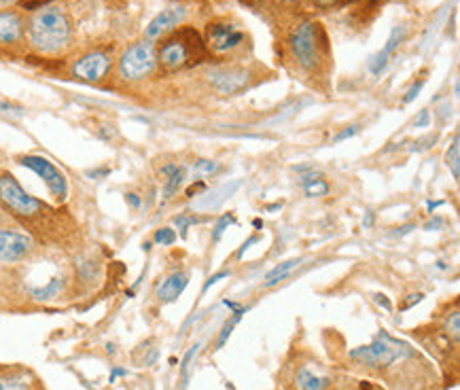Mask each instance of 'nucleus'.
Listing matches in <instances>:
<instances>
[{"label":"nucleus","instance_id":"nucleus-1","mask_svg":"<svg viewBox=\"0 0 460 390\" xmlns=\"http://www.w3.org/2000/svg\"><path fill=\"white\" fill-rule=\"evenodd\" d=\"M289 58L303 76L327 79L333 66L331 43L327 30L316 19H303L287 36Z\"/></svg>","mask_w":460,"mask_h":390},{"label":"nucleus","instance_id":"nucleus-2","mask_svg":"<svg viewBox=\"0 0 460 390\" xmlns=\"http://www.w3.org/2000/svg\"><path fill=\"white\" fill-rule=\"evenodd\" d=\"M157 66L166 72H182L210 62L204 36L194 26H178L168 36L160 38Z\"/></svg>","mask_w":460,"mask_h":390},{"label":"nucleus","instance_id":"nucleus-3","mask_svg":"<svg viewBox=\"0 0 460 390\" xmlns=\"http://www.w3.org/2000/svg\"><path fill=\"white\" fill-rule=\"evenodd\" d=\"M28 43L34 51L56 56L62 53L72 41V26L70 17L60 5H45L36 13H32L26 24Z\"/></svg>","mask_w":460,"mask_h":390},{"label":"nucleus","instance_id":"nucleus-4","mask_svg":"<svg viewBox=\"0 0 460 390\" xmlns=\"http://www.w3.org/2000/svg\"><path fill=\"white\" fill-rule=\"evenodd\" d=\"M204 45L210 60L238 62L250 49V34L234 17H214L204 26Z\"/></svg>","mask_w":460,"mask_h":390},{"label":"nucleus","instance_id":"nucleus-5","mask_svg":"<svg viewBox=\"0 0 460 390\" xmlns=\"http://www.w3.org/2000/svg\"><path fill=\"white\" fill-rule=\"evenodd\" d=\"M409 355H411V348L405 341L395 339L389 331L382 329L371 339V344L350 350L348 359L365 371H386L393 365L407 359Z\"/></svg>","mask_w":460,"mask_h":390},{"label":"nucleus","instance_id":"nucleus-6","mask_svg":"<svg viewBox=\"0 0 460 390\" xmlns=\"http://www.w3.org/2000/svg\"><path fill=\"white\" fill-rule=\"evenodd\" d=\"M0 204H3L13 217H17L19 221H26V223H32L36 219L45 217L47 212H51L43 200L30 195L19 185V180L9 172L0 174Z\"/></svg>","mask_w":460,"mask_h":390},{"label":"nucleus","instance_id":"nucleus-7","mask_svg":"<svg viewBox=\"0 0 460 390\" xmlns=\"http://www.w3.org/2000/svg\"><path fill=\"white\" fill-rule=\"evenodd\" d=\"M119 76L126 83H140L157 70V45L153 41L132 43L119 58Z\"/></svg>","mask_w":460,"mask_h":390},{"label":"nucleus","instance_id":"nucleus-8","mask_svg":"<svg viewBox=\"0 0 460 390\" xmlns=\"http://www.w3.org/2000/svg\"><path fill=\"white\" fill-rule=\"evenodd\" d=\"M206 76L212 90L221 96H238L259 83V74L253 70V66L238 62H227L210 68Z\"/></svg>","mask_w":460,"mask_h":390},{"label":"nucleus","instance_id":"nucleus-9","mask_svg":"<svg viewBox=\"0 0 460 390\" xmlns=\"http://www.w3.org/2000/svg\"><path fill=\"white\" fill-rule=\"evenodd\" d=\"M17 164L28 168L30 172H34L38 178H43V183L47 185V189L53 195L56 202H66L68 180H66L64 172L53 162L43 158V155H22V158H17Z\"/></svg>","mask_w":460,"mask_h":390},{"label":"nucleus","instance_id":"nucleus-10","mask_svg":"<svg viewBox=\"0 0 460 390\" xmlns=\"http://www.w3.org/2000/svg\"><path fill=\"white\" fill-rule=\"evenodd\" d=\"M36 251L32 236L17 229L0 227V263H19L26 261Z\"/></svg>","mask_w":460,"mask_h":390},{"label":"nucleus","instance_id":"nucleus-11","mask_svg":"<svg viewBox=\"0 0 460 390\" xmlns=\"http://www.w3.org/2000/svg\"><path fill=\"white\" fill-rule=\"evenodd\" d=\"M110 68H112V56L108 51L96 49L81 56L72 64V74L85 83H102L110 74Z\"/></svg>","mask_w":460,"mask_h":390},{"label":"nucleus","instance_id":"nucleus-12","mask_svg":"<svg viewBox=\"0 0 460 390\" xmlns=\"http://www.w3.org/2000/svg\"><path fill=\"white\" fill-rule=\"evenodd\" d=\"M291 380L295 390H329L333 386V378L323 371L318 363L312 361H299V365L293 369Z\"/></svg>","mask_w":460,"mask_h":390},{"label":"nucleus","instance_id":"nucleus-13","mask_svg":"<svg viewBox=\"0 0 460 390\" xmlns=\"http://www.w3.org/2000/svg\"><path fill=\"white\" fill-rule=\"evenodd\" d=\"M187 15V9L182 5H172L168 9H164L162 13H157L148 22V26L144 28V38L146 41H160V38L168 36L170 32H174L178 26H182Z\"/></svg>","mask_w":460,"mask_h":390},{"label":"nucleus","instance_id":"nucleus-14","mask_svg":"<svg viewBox=\"0 0 460 390\" xmlns=\"http://www.w3.org/2000/svg\"><path fill=\"white\" fill-rule=\"evenodd\" d=\"M405 34H407L405 26H395V28H393V32H391V36H389L386 45L382 47L377 53H373V56L369 58L367 68H369V72H371L373 76H380L382 72L386 70V66H389L391 58L395 56V51H397V49H399V45L403 43Z\"/></svg>","mask_w":460,"mask_h":390},{"label":"nucleus","instance_id":"nucleus-15","mask_svg":"<svg viewBox=\"0 0 460 390\" xmlns=\"http://www.w3.org/2000/svg\"><path fill=\"white\" fill-rule=\"evenodd\" d=\"M26 36V22L19 11H0V45H19Z\"/></svg>","mask_w":460,"mask_h":390},{"label":"nucleus","instance_id":"nucleus-16","mask_svg":"<svg viewBox=\"0 0 460 390\" xmlns=\"http://www.w3.org/2000/svg\"><path fill=\"white\" fill-rule=\"evenodd\" d=\"M240 185H242V180H234V183H225V185L204 193L200 200L194 202V208H198V210H216L219 206H223L225 200H229L240 189Z\"/></svg>","mask_w":460,"mask_h":390},{"label":"nucleus","instance_id":"nucleus-17","mask_svg":"<svg viewBox=\"0 0 460 390\" xmlns=\"http://www.w3.org/2000/svg\"><path fill=\"white\" fill-rule=\"evenodd\" d=\"M160 174L164 178V189H162L164 202H170V200L176 198L178 191L182 189V185L187 180V168L180 166V164H166L160 170Z\"/></svg>","mask_w":460,"mask_h":390},{"label":"nucleus","instance_id":"nucleus-18","mask_svg":"<svg viewBox=\"0 0 460 390\" xmlns=\"http://www.w3.org/2000/svg\"><path fill=\"white\" fill-rule=\"evenodd\" d=\"M187 285H189V274H187V271H172V274L162 282V287L157 289L160 301H162V303H172V301H176V299L185 293Z\"/></svg>","mask_w":460,"mask_h":390},{"label":"nucleus","instance_id":"nucleus-19","mask_svg":"<svg viewBox=\"0 0 460 390\" xmlns=\"http://www.w3.org/2000/svg\"><path fill=\"white\" fill-rule=\"evenodd\" d=\"M301 187H303V193L308 195V198H325L329 193V183L325 178L323 172L318 170H301Z\"/></svg>","mask_w":460,"mask_h":390},{"label":"nucleus","instance_id":"nucleus-20","mask_svg":"<svg viewBox=\"0 0 460 390\" xmlns=\"http://www.w3.org/2000/svg\"><path fill=\"white\" fill-rule=\"evenodd\" d=\"M301 261H303L301 257H295V259H287V261L278 263L276 267H272L270 271H267V276L263 278L261 289H272V287L280 285L282 280H287L293 274V269L301 265Z\"/></svg>","mask_w":460,"mask_h":390},{"label":"nucleus","instance_id":"nucleus-21","mask_svg":"<svg viewBox=\"0 0 460 390\" xmlns=\"http://www.w3.org/2000/svg\"><path fill=\"white\" fill-rule=\"evenodd\" d=\"M66 289V276H53L45 287H34L30 289V295L36 301H51L56 297H60V293Z\"/></svg>","mask_w":460,"mask_h":390},{"label":"nucleus","instance_id":"nucleus-22","mask_svg":"<svg viewBox=\"0 0 460 390\" xmlns=\"http://www.w3.org/2000/svg\"><path fill=\"white\" fill-rule=\"evenodd\" d=\"M445 166L450 168L452 178L458 183L460 180V134H458V130L454 132L452 144H450V149L445 153Z\"/></svg>","mask_w":460,"mask_h":390},{"label":"nucleus","instance_id":"nucleus-23","mask_svg":"<svg viewBox=\"0 0 460 390\" xmlns=\"http://www.w3.org/2000/svg\"><path fill=\"white\" fill-rule=\"evenodd\" d=\"M30 378L22 371L0 375V390H30Z\"/></svg>","mask_w":460,"mask_h":390},{"label":"nucleus","instance_id":"nucleus-24","mask_svg":"<svg viewBox=\"0 0 460 390\" xmlns=\"http://www.w3.org/2000/svg\"><path fill=\"white\" fill-rule=\"evenodd\" d=\"M74 267H76V276H79L83 282H90V280H96V278H98L100 267H98V263L92 261V259H76Z\"/></svg>","mask_w":460,"mask_h":390},{"label":"nucleus","instance_id":"nucleus-25","mask_svg":"<svg viewBox=\"0 0 460 390\" xmlns=\"http://www.w3.org/2000/svg\"><path fill=\"white\" fill-rule=\"evenodd\" d=\"M204 219H200L198 214H194V212H180L178 217H174V225L178 227V231H180V238H185L187 236V231H189V227L191 225H196V223H202Z\"/></svg>","mask_w":460,"mask_h":390},{"label":"nucleus","instance_id":"nucleus-26","mask_svg":"<svg viewBox=\"0 0 460 390\" xmlns=\"http://www.w3.org/2000/svg\"><path fill=\"white\" fill-rule=\"evenodd\" d=\"M219 170H221V164L214 162V160H198L196 166H194L196 176L202 178V180H204V176H212V174H216Z\"/></svg>","mask_w":460,"mask_h":390},{"label":"nucleus","instance_id":"nucleus-27","mask_svg":"<svg viewBox=\"0 0 460 390\" xmlns=\"http://www.w3.org/2000/svg\"><path fill=\"white\" fill-rule=\"evenodd\" d=\"M234 223H236V214H234V212L221 214L219 221H216V225H214V231H212V242H219V240L223 238V233L229 229V225H234Z\"/></svg>","mask_w":460,"mask_h":390},{"label":"nucleus","instance_id":"nucleus-28","mask_svg":"<svg viewBox=\"0 0 460 390\" xmlns=\"http://www.w3.org/2000/svg\"><path fill=\"white\" fill-rule=\"evenodd\" d=\"M176 240H178V233L174 231V227H162L155 231V236H153V242L160 246H172Z\"/></svg>","mask_w":460,"mask_h":390},{"label":"nucleus","instance_id":"nucleus-29","mask_svg":"<svg viewBox=\"0 0 460 390\" xmlns=\"http://www.w3.org/2000/svg\"><path fill=\"white\" fill-rule=\"evenodd\" d=\"M198 348H200V346L191 348L189 353H187V357H185V361H182V367H180L182 384H187V382H189V369H191V363H194V359H196V355H198Z\"/></svg>","mask_w":460,"mask_h":390},{"label":"nucleus","instance_id":"nucleus-30","mask_svg":"<svg viewBox=\"0 0 460 390\" xmlns=\"http://www.w3.org/2000/svg\"><path fill=\"white\" fill-rule=\"evenodd\" d=\"M437 138H439V134H433V136H427V138H420V140H414V146L409 149V151H414V153H420V151H427V149H431L435 142H437Z\"/></svg>","mask_w":460,"mask_h":390},{"label":"nucleus","instance_id":"nucleus-31","mask_svg":"<svg viewBox=\"0 0 460 390\" xmlns=\"http://www.w3.org/2000/svg\"><path fill=\"white\" fill-rule=\"evenodd\" d=\"M361 132V126L359 124H355V126H348V128H343L339 134H335L333 136V142L337 144V142H343V140H348V138H352V136H357Z\"/></svg>","mask_w":460,"mask_h":390},{"label":"nucleus","instance_id":"nucleus-32","mask_svg":"<svg viewBox=\"0 0 460 390\" xmlns=\"http://www.w3.org/2000/svg\"><path fill=\"white\" fill-rule=\"evenodd\" d=\"M431 126V112L420 110V115L414 119V128H429Z\"/></svg>","mask_w":460,"mask_h":390},{"label":"nucleus","instance_id":"nucleus-33","mask_svg":"<svg viewBox=\"0 0 460 390\" xmlns=\"http://www.w3.org/2000/svg\"><path fill=\"white\" fill-rule=\"evenodd\" d=\"M229 276H232V271H229V269H223V271H219V274H214V276H210V278H208V282L204 285V291H208V289H210L212 285H216L219 280H223V278H229Z\"/></svg>","mask_w":460,"mask_h":390},{"label":"nucleus","instance_id":"nucleus-34","mask_svg":"<svg viewBox=\"0 0 460 390\" xmlns=\"http://www.w3.org/2000/svg\"><path fill=\"white\" fill-rule=\"evenodd\" d=\"M423 85H425V79H420L418 83H414L411 87H409V92H407V96L403 98V102L407 104V102H411L414 98H418V94H420V90H423Z\"/></svg>","mask_w":460,"mask_h":390},{"label":"nucleus","instance_id":"nucleus-35","mask_svg":"<svg viewBox=\"0 0 460 390\" xmlns=\"http://www.w3.org/2000/svg\"><path fill=\"white\" fill-rule=\"evenodd\" d=\"M126 202H128L134 210H138V208L142 206V200H140L138 193H126Z\"/></svg>","mask_w":460,"mask_h":390},{"label":"nucleus","instance_id":"nucleus-36","mask_svg":"<svg viewBox=\"0 0 460 390\" xmlns=\"http://www.w3.org/2000/svg\"><path fill=\"white\" fill-rule=\"evenodd\" d=\"M85 174H87L90 178L98 180V178H102V176H108V174H110V170H108V168H98V170H87Z\"/></svg>","mask_w":460,"mask_h":390},{"label":"nucleus","instance_id":"nucleus-37","mask_svg":"<svg viewBox=\"0 0 460 390\" xmlns=\"http://www.w3.org/2000/svg\"><path fill=\"white\" fill-rule=\"evenodd\" d=\"M443 225H445V221H443L441 217H433V221H429V223L425 225V229L433 231V229H437V227H443Z\"/></svg>","mask_w":460,"mask_h":390},{"label":"nucleus","instance_id":"nucleus-38","mask_svg":"<svg viewBox=\"0 0 460 390\" xmlns=\"http://www.w3.org/2000/svg\"><path fill=\"white\" fill-rule=\"evenodd\" d=\"M409 297H411V299H409L407 303H403V310H409L414 303H420V301H423V297H425V295H423V293H416V295H409Z\"/></svg>","mask_w":460,"mask_h":390},{"label":"nucleus","instance_id":"nucleus-39","mask_svg":"<svg viewBox=\"0 0 460 390\" xmlns=\"http://www.w3.org/2000/svg\"><path fill=\"white\" fill-rule=\"evenodd\" d=\"M255 242H259V236H253V238H248V240H246V242L242 244V248L238 251V257H242V255H244V253H246V251L250 248V244H255Z\"/></svg>","mask_w":460,"mask_h":390},{"label":"nucleus","instance_id":"nucleus-40","mask_svg":"<svg viewBox=\"0 0 460 390\" xmlns=\"http://www.w3.org/2000/svg\"><path fill=\"white\" fill-rule=\"evenodd\" d=\"M19 108L17 106H13V104H9V102H0V112H17Z\"/></svg>","mask_w":460,"mask_h":390},{"label":"nucleus","instance_id":"nucleus-41","mask_svg":"<svg viewBox=\"0 0 460 390\" xmlns=\"http://www.w3.org/2000/svg\"><path fill=\"white\" fill-rule=\"evenodd\" d=\"M276 3H280V5H287V7H291V5H301V3H305V0H276Z\"/></svg>","mask_w":460,"mask_h":390},{"label":"nucleus","instance_id":"nucleus-42","mask_svg":"<svg viewBox=\"0 0 460 390\" xmlns=\"http://www.w3.org/2000/svg\"><path fill=\"white\" fill-rule=\"evenodd\" d=\"M375 299H377V301H380L382 305H384L386 310H391V303L386 301V297H384V295H375Z\"/></svg>","mask_w":460,"mask_h":390},{"label":"nucleus","instance_id":"nucleus-43","mask_svg":"<svg viewBox=\"0 0 460 390\" xmlns=\"http://www.w3.org/2000/svg\"><path fill=\"white\" fill-rule=\"evenodd\" d=\"M371 223H373V212L369 210V212H367V219L363 221V225H365V227H371Z\"/></svg>","mask_w":460,"mask_h":390},{"label":"nucleus","instance_id":"nucleus-44","mask_svg":"<svg viewBox=\"0 0 460 390\" xmlns=\"http://www.w3.org/2000/svg\"><path fill=\"white\" fill-rule=\"evenodd\" d=\"M443 202H429V212H433V210H437L439 206H441Z\"/></svg>","mask_w":460,"mask_h":390},{"label":"nucleus","instance_id":"nucleus-45","mask_svg":"<svg viewBox=\"0 0 460 390\" xmlns=\"http://www.w3.org/2000/svg\"><path fill=\"white\" fill-rule=\"evenodd\" d=\"M329 390H333V386H331V388H329Z\"/></svg>","mask_w":460,"mask_h":390}]
</instances>
